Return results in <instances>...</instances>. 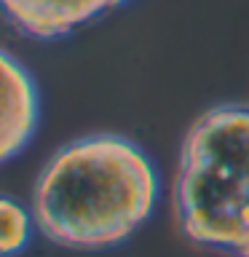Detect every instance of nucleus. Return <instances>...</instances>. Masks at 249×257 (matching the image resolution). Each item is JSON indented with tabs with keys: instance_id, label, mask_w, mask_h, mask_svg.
I'll return each instance as SVG.
<instances>
[{
	"instance_id": "nucleus-5",
	"label": "nucleus",
	"mask_w": 249,
	"mask_h": 257,
	"mask_svg": "<svg viewBox=\"0 0 249 257\" xmlns=\"http://www.w3.org/2000/svg\"><path fill=\"white\" fill-rule=\"evenodd\" d=\"M32 220L19 201L0 196V257H14L30 244Z\"/></svg>"
},
{
	"instance_id": "nucleus-1",
	"label": "nucleus",
	"mask_w": 249,
	"mask_h": 257,
	"mask_svg": "<svg viewBox=\"0 0 249 257\" xmlns=\"http://www.w3.org/2000/svg\"><path fill=\"white\" fill-rule=\"evenodd\" d=\"M158 201V174L137 142L91 134L59 148L40 169L32 220L48 241L107 249L145 225Z\"/></svg>"
},
{
	"instance_id": "nucleus-4",
	"label": "nucleus",
	"mask_w": 249,
	"mask_h": 257,
	"mask_svg": "<svg viewBox=\"0 0 249 257\" xmlns=\"http://www.w3.org/2000/svg\"><path fill=\"white\" fill-rule=\"evenodd\" d=\"M126 0H0V14L24 38L56 40L115 11Z\"/></svg>"
},
{
	"instance_id": "nucleus-3",
	"label": "nucleus",
	"mask_w": 249,
	"mask_h": 257,
	"mask_svg": "<svg viewBox=\"0 0 249 257\" xmlns=\"http://www.w3.org/2000/svg\"><path fill=\"white\" fill-rule=\"evenodd\" d=\"M40 123V94L32 72L0 48V164L32 142Z\"/></svg>"
},
{
	"instance_id": "nucleus-2",
	"label": "nucleus",
	"mask_w": 249,
	"mask_h": 257,
	"mask_svg": "<svg viewBox=\"0 0 249 257\" xmlns=\"http://www.w3.org/2000/svg\"><path fill=\"white\" fill-rule=\"evenodd\" d=\"M174 212L193 244L249 257V107L204 112L180 148Z\"/></svg>"
}]
</instances>
